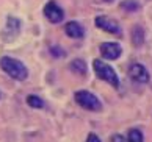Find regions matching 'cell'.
<instances>
[{
	"instance_id": "cell-6",
	"label": "cell",
	"mask_w": 152,
	"mask_h": 142,
	"mask_svg": "<svg viewBox=\"0 0 152 142\" xmlns=\"http://www.w3.org/2000/svg\"><path fill=\"white\" fill-rule=\"evenodd\" d=\"M96 25H97L100 30H104L107 33H111V35H121V28L118 25V22L107 17V16H99L96 17Z\"/></svg>"
},
{
	"instance_id": "cell-8",
	"label": "cell",
	"mask_w": 152,
	"mask_h": 142,
	"mask_svg": "<svg viewBox=\"0 0 152 142\" xmlns=\"http://www.w3.org/2000/svg\"><path fill=\"white\" fill-rule=\"evenodd\" d=\"M64 31L69 38H74V39H82L85 31H83V27L78 24V22H67L64 25Z\"/></svg>"
},
{
	"instance_id": "cell-10",
	"label": "cell",
	"mask_w": 152,
	"mask_h": 142,
	"mask_svg": "<svg viewBox=\"0 0 152 142\" xmlns=\"http://www.w3.org/2000/svg\"><path fill=\"white\" fill-rule=\"evenodd\" d=\"M71 70L72 72H75L77 75H85L86 73V62L83 61V59H74V61H71Z\"/></svg>"
},
{
	"instance_id": "cell-2",
	"label": "cell",
	"mask_w": 152,
	"mask_h": 142,
	"mask_svg": "<svg viewBox=\"0 0 152 142\" xmlns=\"http://www.w3.org/2000/svg\"><path fill=\"white\" fill-rule=\"evenodd\" d=\"M93 67H94V72H96V75H97V78L107 81L113 88L119 86V77H118V73L115 72V69L111 66H108L107 62L100 61V59H94Z\"/></svg>"
},
{
	"instance_id": "cell-12",
	"label": "cell",
	"mask_w": 152,
	"mask_h": 142,
	"mask_svg": "<svg viewBox=\"0 0 152 142\" xmlns=\"http://www.w3.org/2000/svg\"><path fill=\"white\" fill-rule=\"evenodd\" d=\"M127 141L129 142H144V138H143V133L137 128H132L127 134Z\"/></svg>"
},
{
	"instance_id": "cell-17",
	"label": "cell",
	"mask_w": 152,
	"mask_h": 142,
	"mask_svg": "<svg viewBox=\"0 0 152 142\" xmlns=\"http://www.w3.org/2000/svg\"><path fill=\"white\" fill-rule=\"evenodd\" d=\"M105 2H111V0H105Z\"/></svg>"
},
{
	"instance_id": "cell-13",
	"label": "cell",
	"mask_w": 152,
	"mask_h": 142,
	"mask_svg": "<svg viewBox=\"0 0 152 142\" xmlns=\"http://www.w3.org/2000/svg\"><path fill=\"white\" fill-rule=\"evenodd\" d=\"M121 8L126 9V11H135V9L140 8V5L135 2V0H126V2L121 3Z\"/></svg>"
},
{
	"instance_id": "cell-14",
	"label": "cell",
	"mask_w": 152,
	"mask_h": 142,
	"mask_svg": "<svg viewBox=\"0 0 152 142\" xmlns=\"http://www.w3.org/2000/svg\"><path fill=\"white\" fill-rule=\"evenodd\" d=\"M110 142H129V141L124 138L122 134H113V136H111V139H110Z\"/></svg>"
},
{
	"instance_id": "cell-16",
	"label": "cell",
	"mask_w": 152,
	"mask_h": 142,
	"mask_svg": "<svg viewBox=\"0 0 152 142\" xmlns=\"http://www.w3.org/2000/svg\"><path fill=\"white\" fill-rule=\"evenodd\" d=\"M85 142H100V139H99V136H97V134H94V133H89Z\"/></svg>"
},
{
	"instance_id": "cell-7",
	"label": "cell",
	"mask_w": 152,
	"mask_h": 142,
	"mask_svg": "<svg viewBox=\"0 0 152 142\" xmlns=\"http://www.w3.org/2000/svg\"><path fill=\"white\" fill-rule=\"evenodd\" d=\"M99 50H100V55L105 59H118L122 53L121 45L116 42H104V44H100Z\"/></svg>"
},
{
	"instance_id": "cell-15",
	"label": "cell",
	"mask_w": 152,
	"mask_h": 142,
	"mask_svg": "<svg viewBox=\"0 0 152 142\" xmlns=\"http://www.w3.org/2000/svg\"><path fill=\"white\" fill-rule=\"evenodd\" d=\"M50 53H52L53 56H64V55H66L60 47H52V49H50Z\"/></svg>"
},
{
	"instance_id": "cell-9",
	"label": "cell",
	"mask_w": 152,
	"mask_h": 142,
	"mask_svg": "<svg viewBox=\"0 0 152 142\" xmlns=\"http://www.w3.org/2000/svg\"><path fill=\"white\" fill-rule=\"evenodd\" d=\"M132 42H133V45H137V47L144 42V31L140 25L132 28Z\"/></svg>"
},
{
	"instance_id": "cell-5",
	"label": "cell",
	"mask_w": 152,
	"mask_h": 142,
	"mask_svg": "<svg viewBox=\"0 0 152 142\" xmlns=\"http://www.w3.org/2000/svg\"><path fill=\"white\" fill-rule=\"evenodd\" d=\"M44 16H46L52 24H58V22L63 20L64 13L53 0H50L49 3H46V7H44Z\"/></svg>"
},
{
	"instance_id": "cell-18",
	"label": "cell",
	"mask_w": 152,
	"mask_h": 142,
	"mask_svg": "<svg viewBox=\"0 0 152 142\" xmlns=\"http://www.w3.org/2000/svg\"><path fill=\"white\" fill-rule=\"evenodd\" d=\"M0 97H2V94H0Z\"/></svg>"
},
{
	"instance_id": "cell-3",
	"label": "cell",
	"mask_w": 152,
	"mask_h": 142,
	"mask_svg": "<svg viewBox=\"0 0 152 142\" xmlns=\"http://www.w3.org/2000/svg\"><path fill=\"white\" fill-rule=\"evenodd\" d=\"M74 99L83 109H88V111H93V112H97V111L102 109L100 100L96 97L93 92H89V91H77L74 94Z\"/></svg>"
},
{
	"instance_id": "cell-11",
	"label": "cell",
	"mask_w": 152,
	"mask_h": 142,
	"mask_svg": "<svg viewBox=\"0 0 152 142\" xmlns=\"http://www.w3.org/2000/svg\"><path fill=\"white\" fill-rule=\"evenodd\" d=\"M27 105L35 108V109H41V108H44V100L41 97H38V95H28L27 97Z\"/></svg>"
},
{
	"instance_id": "cell-1",
	"label": "cell",
	"mask_w": 152,
	"mask_h": 142,
	"mask_svg": "<svg viewBox=\"0 0 152 142\" xmlns=\"http://www.w3.org/2000/svg\"><path fill=\"white\" fill-rule=\"evenodd\" d=\"M0 67L3 69V72L7 73V75H10L11 78H14V80H18V81H24V80H27V77H28L27 67L22 64L19 59L11 58V56H3V58H0Z\"/></svg>"
},
{
	"instance_id": "cell-4",
	"label": "cell",
	"mask_w": 152,
	"mask_h": 142,
	"mask_svg": "<svg viewBox=\"0 0 152 142\" xmlns=\"http://www.w3.org/2000/svg\"><path fill=\"white\" fill-rule=\"evenodd\" d=\"M129 77L132 78L135 83H148L149 81V72L143 64L133 62L129 67Z\"/></svg>"
}]
</instances>
